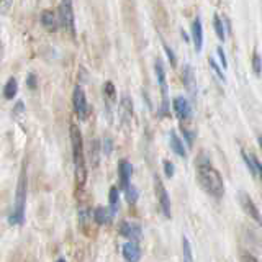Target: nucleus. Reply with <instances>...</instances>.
Returning <instances> with one entry per match:
<instances>
[{
    "mask_svg": "<svg viewBox=\"0 0 262 262\" xmlns=\"http://www.w3.org/2000/svg\"><path fill=\"white\" fill-rule=\"evenodd\" d=\"M196 180H199L200 187L207 192L213 199H221L225 193V185H223V179L221 174L213 169L208 162H202L196 167Z\"/></svg>",
    "mask_w": 262,
    "mask_h": 262,
    "instance_id": "obj_1",
    "label": "nucleus"
},
{
    "mask_svg": "<svg viewBox=\"0 0 262 262\" xmlns=\"http://www.w3.org/2000/svg\"><path fill=\"white\" fill-rule=\"evenodd\" d=\"M71 146H72V161L74 172H76V182L82 187L87 180V167L84 156V143H82V133L76 125H71Z\"/></svg>",
    "mask_w": 262,
    "mask_h": 262,
    "instance_id": "obj_2",
    "label": "nucleus"
},
{
    "mask_svg": "<svg viewBox=\"0 0 262 262\" xmlns=\"http://www.w3.org/2000/svg\"><path fill=\"white\" fill-rule=\"evenodd\" d=\"M25 207H27V169H21L18 185H16V193H15V203H13V211L8 216V223L10 225H23L25 221Z\"/></svg>",
    "mask_w": 262,
    "mask_h": 262,
    "instance_id": "obj_3",
    "label": "nucleus"
},
{
    "mask_svg": "<svg viewBox=\"0 0 262 262\" xmlns=\"http://www.w3.org/2000/svg\"><path fill=\"white\" fill-rule=\"evenodd\" d=\"M59 21L71 35H76V18H74L72 0H61L59 4Z\"/></svg>",
    "mask_w": 262,
    "mask_h": 262,
    "instance_id": "obj_4",
    "label": "nucleus"
},
{
    "mask_svg": "<svg viewBox=\"0 0 262 262\" xmlns=\"http://www.w3.org/2000/svg\"><path fill=\"white\" fill-rule=\"evenodd\" d=\"M154 71H156V76H158V82H159V87H161V92H162V110H159V113L166 115L169 112V98H167L169 87H167L166 71H164V66L161 61H156Z\"/></svg>",
    "mask_w": 262,
    "mask_h": 262,
    "instance_id": "obj_5",
    "label": "nucleus"
},
{
    "mask_svg": "<svg viewBox=\"0 0 262 262\" xmlns=\"http://www.w3.org/2000/svg\"><path fill=\"white\" fill-rule=\"evenodd\" d=\"M72 105H74V110H76L77 117L80 120H85L89 117V103H87V97L85 92L82 87H76L74 89V94H72Z\"/></svg>",
    "mask_w": 262,
    "mask_h": 262,
    "instance_id": "obj_6",
    "label": "nucleus"
},
{
    "mask_svg": "<svg viewBox=\"0 0 262 262\" xmlns=\"http://www.w3.org/2000/svg\"><path fill=\"white\" fill-rule=\"evenodd\" d=\"M154 188H156V196H158V203H159V208L162 211V215L166 218H170V199H169V193L166 190V187L159 180V177L156 176L154 177Z\"/></svg>",
    "mask_w": 262,
    "mask_h": 262,
    "instance_id": "obj_7",
    "label": "nucleus"
},
{
    "mask_svg": "<svg viewBox=\"0 0 262 262\" xmlns=\"http://www.w3.org/2000/svg\"><path fill=\"white\" fill-rule=\"evenodd\" d=\"M237 199H239V203H241L243 210L246 211V215H248L252 221H256L259 226H262V216H260V213H259V210L256 207V203L252 202L251 196L246 192H239Z\"/></svg>",
    "mask_w": 262,
    "mask_h": 262,
    "instance_id": "obj_8",
    "label": "nucleus"
},
{
    "mask_svg": "<svg viewBox=\"0 0 262 262\" xmlns=\"http://www.w3.org/2000/svg\"><path fill=\"white\" fill-rule=\"evenodd\" d=\"M172 108H174V113L177 115L179 120L185 121L192 118V106L184 97H176L174 100H172Z\"/></svg>",
    "mask_w": 262,
    "mask_h": 262,
    "instance_id": "obj_9",
    "label": "nucleus"
},
{
    "mask_svg": "<svg viewBox=\"0 0 262 262\" xmlns=\"http://www.w3.org/2000/svg\"><path fill=\"white\" fill-rule=\"evenodd\" d=\"M120 234L123 237H128L129 241H136L139 243L143 237V229L136 223H128V221H121L120 225Z\"/></svg>",
    "mask_w": 262,
    "mask_h": 262,
    "instance_id": "obj_10",
    "label": "nucleus"
},
{
    "mask_svg": "<svg viewBox=\"0 0 262 262\" xmlns=\"http://www.w3.org/2000/svg\"><path fill=\"white\" fill-rule=\"evenodd\" d=\"M131 176H133V166L126 161V159H121L118 162V177H120V187L121 190H125L126 187H129V180Z\"/></svg>",
    "mask_w": 262,
    "mask_h": 262,
    "instance_id": "obj_11",
    "label": "nucleus"
},
{
    "mask_svg": "<svg viewBox=\"0 0 262 262\" xmlns=\"http://www.w3.org/2000/svg\"><path fill=\"white\" fill-rule=\"evenodd\" d=\"M121 252L126 262H138L141 259V249H139V244L136 241H128L123 244Z\"/></svg>",
    "mask_w": 262,
    "mask_h": 262,
    "instance_id": "obj_12",
    "label": "nucleus"
},
{
    "mask_svg": "<svg viewBox=\"0 0 262 262\" xmlns=\"http://www.w3.org/2000/svg\"><path fill=\"white\" fill-rule=\"evenodd\" d=\"M41 25L45 27V30L48 31H57V28H59V15H56L53 10H45L43 13H41Z\"/></svg>",
    "mask_w": 262,
    "mask_h": 262,
    "instance_id": "obj_13",
    "label": "nucleus"
},
{
    "mask_svg": "<svg viewBox=\"0 0 262 262\" xmlns=\"http://www.w3.org/2000/svg\"><path fill=\"white\" fill-rule=\"evenodd\" d=\"M192 39L195 45V51H202L203 48V27H202V20L200 16H196L192 23Z\"/></svg>",
    "mask_w": 262,
    "mask_h": 262,
    "instance_id": "obj_14",
    "label": "nucleus"
},
{
    "mask_svg": "<svg viewBox=\"0 0 262 262\" xmlns=\"http://www.w3.org/2000/svg\"><path fill=\"white\" fill-rule=\"evenodd\" d=\"M182 79H184V85L188 90V94L195 95L196 92V80H195V72L192 66H184V72H182Z\"/></svg>",
    "mask_w": 262,
    "mask_h": 262,
    "instance_id": "obj_15",
    "label": "nucleus"
},
{
    "mask_svg": "<svg viewBox=\"0 0 262 262\" xmlns=\"http://www.w3.org/2000/svg\"><path fill=\"white\" fill-rule=\"evenodd\" d=\"M92 216H94V221L97 225H108L110 221L113 220L115 216V213L108 208H105V207H97L92 213Z\"/></svg>",
    "mask_w": 262,
    "mask_h": 262,
    "instance_id": "obj_16",
    "label": "nucleus"
},
{
    "mask_svg": "<svg viewBox=\"0 0 262 262\" xmlns=\"http://www.w3.org/2000/svg\"><path fill=\"white\" fill-rule=\"evenodd\" d=\"M169 141H170L172 151H174L177 156H180V158H185V146L182 143V139L177 136V133L170 131V133H169Z\"/></svg>",
    "mask_w": 262,
    "mask_h": 262,
    "instance_id": "obj_17",
    "label": "nucleus"
},
{
    "mask_svg": "<svg viewBox=\"0 0 262 262\" xmlns=\"http://www.w3.org/2000/svg\"><path fill=\"white\" fill-rule=\"evenodd\" d=\"M120 118H121V121H125V123H128L131 118H133V105H131V100L128 97H123V100H121Z\"/></svg>",
    "mask_w": 262,
    "mask_h": 262,
    "instance_id": "obj_18",
    "label": "nucleus"
},
{
    "mask_svg": "<svg viewBox=\"0 0 262 262\" xmlns=\"http://www.w3.org/2000/svg\"><path fill=\"white\" fill-rule=\"evenodd\" d=\"M16 92H18V82H16L15 77H10L7 80V84L4 87V97L5 100H13L16 97Z\"/></svg>",
    "mask_w": 262,
    "mask_h": 262,
    "instance_id": "obj_19",
    "label": "nucleus"
},
{
    "mask_svg": "<svg viewBox=\"0 0 262 262\" xmlns=\"http://www.w3.org/2000/svg\"><path fill=\"white\" fill-rule=\"evenodd\" d=\"M103 97H105V102L108 106H112L115 102H117V89H115L113 82H105L103 85Z\"/></svg>",
    "mask_w": 262,
    "mask_h": 262,
    "instance_id": "obj_20",
    "label": "nucleus"
},
{
    "mask_svg": "<svg viewBox=\"0 0 262 262\" xmlns=\"http://www.w3.org/2000/svg\"><path fill=\"white\" fill-rule=\"evenodd\" d=\"M213 27H215V31H216V36L221 39V41H225L226 36H225V23L223 20L220 18V15H213Z\"/></svg>",
    "mask_w": 262,
    "mask_h": 262,
    "instance_id": "obj_21",
    "label": "nucleus"
},
{
    "mask_svg": "<svg viewBox=\"0 0 262 262\" xmlns=\"http://www.w3.org/2000/svg\"><path fill=\"white\" fill-rule=\"evenodd\" d=\"M108 199H110V210L117 215V210H118V202H120V192H118V188L117 187H112L110 188V195H108Z\"/></svg>",
    "mask_w": 262,
    "mask_h": 262,
    "instance_id": "obj_22",
    "label": "nucleus"
},
{
    "mask_svg": "<svg viewBox=\"0 0 262 262\" xmlns=\"http://www.w3.org/2000/svg\"><path fill=\"white\" fill-rule=\"evenodd\" d=\"M182 251H184V262H195L192 246H190V241L187 239V236L182 239Z\"/></svg>",
    "mask_w": 262,
    "mask_h": 262,
    "instance_id": "obj_23",
    "label": "nucleus"
},
{
    "mask_svg": "<svg viewBox=\"0 0 262 262\" xmlns=\"http://www.w3.org/2000/svg\"><path fill=\"white\" fill-rule=\"evenodd\" d=\"M123 192H125V199H126V202H128L129 205H135V203L138 202V188H136L135 185L126 187Z\"/></svg>",
    "mask_w": 262,
    "mask_h": 262,
    "instance_id": "obj_24",
    "label": "nucleus"
},
{
    "mask_svg": "<svg viewBox=\"0 0 262 262\" xmlns=\"http://www.w3.org/2000/svg\"><path fill=\"white\" fill-rule=\"evenodd\" d=\"M252 71H254L256 76H260V72H262V59H260L259 53L252 54Z\"/></svg>",
    "mask_w": 262,
    "mask_h": 262,
    "instance_id": "obj_25",
    "label": "nucleus"
},
{
    "mask_svg": "<svg viewBox=\"0 0 262 262\" xmlns=\"http://www.w3.org/2000/svg\"><path fill=\"white\" fill-rule=\"evenodd\" d=\"M98 149H100V144H98L97 139H94L92 144H90V158H92L94 164H98Z\"/></svg>",
    "mask_w": 262,
    "mask_h": 262,
    "instance_id": "obj_26",
    "label": "nucleus"
},
{
    "mask_svg": "<svg viewBox=\"0 0 262 262\" xmlns=\"http://www.w3.org/2000/svg\"><path fill=\"white\" fill-rule=\"evenodd\" d=\"M208 62H210V68H211V71L216 74V77L220 79V80H225V76H223V71H221V68L216 64V61L213 59V57H210L208 59Z\"/></svg>",
    "mask_w": 262,
    "mask_h": 262,
    "instance_id": "obj_27",
    "label": "nucleus"
},
{
    "mask_svg": "<svg viewBox=\"0 0 262 262\" xmlns=\"http://www.w3.org/2000/svg\"><path fill=\"white\" fill-rule=\"evenodd\" d=\"M162 46H164V51H166V54H167V57H169V61H170V66H172V68H176V66H177V56L174 54V51H172V49H170L166 43H164Z\"/></svg>",
    "mask_w": 262,
    "mask_h": 262,
    "instance_id": "obj_28",
    "label": "nucleus"
},
{
    "mask_svg": "<svg viewBox=\"0 0 262 262\" xmlns=\"http://www.w3.org/2000/svg\"><path fill=\"white\" fill-rule=\"evenodd\" d=\"M13 0H0V13H7L12 8Z\"/></svg>",
    "mask_w": 262,
    "mask_h": 262,
    "instance_id": "obj_29",
    "label": "nucleus"
},
{
    "mask_svg": "<svg viewBox=\"0 0 262 262\" xmlns=\"http://www.w3.org/2000/svg\"><path fill=\"white\" fill-rule=\"evenodd\" d=\"M164 172H166V177H172L174 176V164L170 161H164Z\"/></svg>",
    "mask_w": 262,
    "mask_h": 262,
    "instance_id": "obj_30",
    "label": "nucleus"
},
{
    "mask_svg": "<svg viewBox=\"0 0 262 262\" xmlns=\"http://www.w3.org/2000/svg\"><path fill=\"white\" fill-rule=\"evenodd\" d=\"M182 133H184V138L187 139L188 146H192L193 144V139H195V133H193V131L187 129V128H182Z\"/></svg>",
    "mask_w": 262,
    "mask_h": 262,
    "instance_id": "obj_31",
    "label": "nucleus"
},
{
    "mask_svg": "<svg viewBox=\"0 0 262 262\" xmlns=\"http://www.w3.org/2000/svg\"><path fill=\"white\" fill-rule=\"evenodd\" d=\"M36 76L35 74H28L27 76V87L30 89V90H35L36 89Z\"/></svg>",
    "mask_w": 262,
    "mask_h": 262,
    "instance_id": "obj_32",
    "label": "nucleus"
},
{
    "mask_svg": "<svg viewBox=\"0 0 262 262\" xmlns=\"http://www.w3.org/2000/svg\"><path fill=\"white\" fill-rule=\"evenodd\" d=\"M239 260L241 262H259L257 257H254L252 254H249V252H241L239 254Z\"/></svg>",
    "mask_w": 262,
    "mask_h": 262,
    "instance_id": "obj_33",
    "label": "nucleus"
},
{
    "mask_svg": "<svg viewBox=\"0 0 262 262\" xmlns=\"http://www.w3.org/2000/svg\"><path fill=\"white\" fill-rule=\"evenodd\" d=\"M216 51H218V56H220V61H221V68L223 69H228V61H226V56H225V51H223V48H216Z\"/></svg>",
    "mask_w": 262,
    "mask_h": 262,
    "instance_id": "obj_34",
    "label": "nucleus"
},
{
    "mask_svg": "<svg viewBox=\"0 0 262 262\" xmlns=\"http://www.w3.org/2000/svg\"><path fill=\"white\" fill-rule=\"evenodd\" d=\"M112 149H113L112 139L106 138V139H105V143H103V152H105L106 156H108V154H112Z\"/></svg>",
    "mask_w": 262,
    "mask_h": 262,
    "instance_id": "obj_35",
    "label": "nucleus"
},
{
    "mask_svg": "<svg viewBox=\"0 0 262 262\" xmlns=\"http://www.w3.org/2000/svg\"><path fill=\"white\" fill-rule=\"evenodd\" d=\"M23 110H25V105H23L21 102H18V103H16L15 108H13V115H16V117H18L20 113H23Z\"/></svg>",
    "mask_w": 262,
    "mask_h": 262,
    "instance_id": "obj_36",
    "label": "nucleus"
},
{
    "mask_svg": "<svg viewBox=\"0 0 262 262\" xmlns=\"http://www.w3.org/2000/svg\"><path fill=\"white\" fill-rule=\"evenodd\" d=\"M257 141H259V146H260V151H262V136L257 138Z\"/></svg>",
    "mask_w": 262,
    "mask_h": 262,
    "instance_id": "obj_37",
    "label": "nucleus"
},
{
    "mask_svg": "<svg viewBox=\"0 0 262 262\" xmlns=\"http://www.w3.org/2000/svg\"><path fill=\"white\" fill-rule=\"evenodd\" d=\"M182 36H184V39H185V41H188V36L185 35V31H182Z\"/></svg>",
    "mask_w": 262,
    "mask_h": 262,
    "instance_id": "obj_38",
    "label": "nucleus"
},
{
    "mask_svg": "<svg viewBox=\"0 0 262 262\" xmlns=\"http://www.w3.org/2000/svg\"><path fill=\"white\" fill-rule=\"evenodd\" d=\"M56 262H66V260H64V259H57Z\"/></svg>",
    "mask_w": 262,
    "mask_h": 262,
    "instance_id": "obj_39",
    "label": "nucleus"
}]
</instances>
